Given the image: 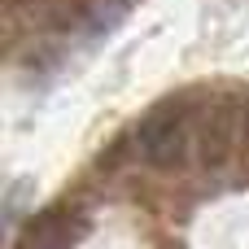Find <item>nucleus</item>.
<instances>
[{
  "label": "nucleus",
  "instance_id": "1",
  "mask_svg": "<svg viewBox=\"0 0 249 249\" xmlns=\"http://www.w3.org/2000/svg\"><path fill=\"white\" fill-rule=\"evenodd\" d=\"M136 144H140V158L158 171H175L184 162V149H188V114H184V101H162L153 105L144 118H140V131H136Z\"/></svg>",
  "mask_w": 249,
  "mask_h": 249
},
{
  "label": "nucleus",
  "instance_id": "2",
  "mask_svg": "<svg viewBox=\"0 0 249 249\" xmlns=\"http://www.w3.org/2000/svg\"><path fill=\"white\" fill-rule=\"evenodd\" d=\"M245 131V105L232 96H219L206 114H201V136H197V162L206 171H223L236 140Z\"/></svg>",
  "mask_w": 249,
  "mask_h": 249
},
{
  "label": "nucleus",
  "instance_id": "3",
  "mask_svg": "<svg viewBox=\"0 0 249 249\" xmlns=\"http://www.w3.org/2000/svg\"><path fill=\"white\" fill-rule=\"evenodd\" d=\"M83 228H88V219L74 210H44L39 219L26 223L18 249H70L83 236Z\"/></svg>",
  "mask_w": 249,
  "mask_h": 249
},
{
  "label": "nucleus",
  "instance_id": "4",
  "mask_svg": "<svg viewBox=\"0 0 249 249\" xmlns=\"http://www.w3.org/2000/svg\"><path fill=\"white\" fill-rule=\"evenodd\" d=\"M123 13H127V0H70L61 18L70 26H83L88 35H105L123 22Z\"/></svg>",
  "mask_w": 249,
  "mask_h": 249
},
{
  "label": "nucleus",
  "instance_id": "5",
  "mask_svg": "<svg viewBox=\"0 0 249 249\" xmlns=\"http://www.w3.org/2000/svg\"><path fill=\"white\" fill-rule=\"evenodd\" d=\"M245 136H249V105H245Z\"/></svg>",
  "mask_w": 249,
  "mask_h": 249
},
{
  "label": "nucleus",
  "instance_id": "6",
  "mask_svg": "<svg viewBox=\"0 0 249 249\" xmlns=\"http://www.w3.org/2000/svg\"><path fill=\"white\" fill-rule=\"evenodd\" d=\"M9 4H22V0H9Z\"/></svg>",
  "mask_w": 249,
  "mask_h": 249
}]
</instances>
